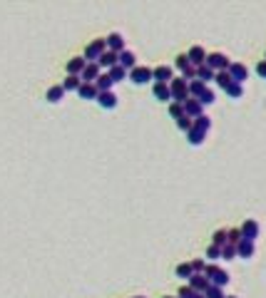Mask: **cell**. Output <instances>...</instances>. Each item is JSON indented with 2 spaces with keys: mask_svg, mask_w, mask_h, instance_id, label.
Returning a JSON list of instances; mask_svg holds the SVG:
<instances>
[{
  "mask_svg": "<svg viewBox=\"0 0 266 298\" xmlns=\"http://www.w3.org/2000/svg\"><path fill=\"white\" fill-rule=\"evenodd\" d=\"M105 42H107V50H112V52H124V37L120 35V33H112V35H107L105 37Z\"/></svg>",
  "mask_w": 266,
  "mask_h": 298,
  "instance_id": "11",
  "label": "cell"
},
{
  "mask_svg": "<svg viewBox=\"0 0 266 298\" xmlns=\"http://www.w3.org/2000/svg\"><path fill=\"white\" fill-rule=\"evenodd\" d=\"M177 127H179V130H182V132H189V130H192V127H194V119L184 115L182 119H177Z\"/></svg>",
  "mask_w": 266,
  "mask_h": 298,
  "instance_id": "39",
  "label": "cell"
},
{
  "mask_svg": "<svg viewBox=\"0 0 266 298\" xmlns=\"http://www.w3.org/2000/svg\"><path fill=\"white\" fill-rule=\"evenodd\" d=\"M254 251H256L254 241H247V239H241V241H239V246H236L239 259H251V256H254Z\"/></svg>",
  "mask_w": 266,
  "mask_h": 298,
  "instance_id": "20",
  "label": "cell"
},
{
  "mask_svg": "<svg viewBox=\"0 0 266 298\" xmlns=\"http://www.w3.org/2000/svg\"><path fill=\"white\" fill-rule=\"evenodd\" d=\"M132 298H144V296H132Z\"/></svg>",
  "mask_w": 266,
  "mask_h": 298,
  "instance_id": "45",
  "label": "cell"
},
{
  "mask_svg": "<svg viewBox=\"0 0 266 298\" xmlns=\"http://www.w3.org/2000/svg\"><path fill=\"white\" fill-rule=\"evenodd\" d=\"M77 95H80L82 99H95V102H97V97H100V92H97V87H95V82H82L80 90H77Z\"/></svg>",
  "mask_w": 266,
  "mask_h": 298,
  "instance_id": "15",
  "label": "cell"
},
{
  "mask_svg": "<svg viewBox=\"0 0 266 298\" xmlns=\"http://www.w3.org/2000/svg\"><path fill=\"white\" fill-rule=\"evenodd\" d=\"M117 95L115 92H100V97H97V102H100V107H105V110H115L117 107Z\"/></svg>",
  "mask_w": 266,
  "mask_h": 298,
  "instance_id": "19",
  "label": "cell"
},
{
  "mask_svg": "<svg viewBox=\"0 0 266 298\" xmlns=\"http://www.w3.org/2000/svg\"><path fill=\"white\" fill-rule=\"evenodd\" d=\"M207 90V84L202 82V80H192L189 82V97H194V99H199L202 97V92Z\"/></svg>",
  "mask_w": 266,
  "mask_h": 298,
  "instance_id": "25",
  "label": "cell"
},
{
  "mask_svg": "<svg viewBox=\"0 0 266 298\" xmlns=\"http://www.w3.org/2000/svg\"><path fill=\"white\" fill-rule=\"evenodd\" d=\"M100 75H102V72H100V65H97V62H87V67L82 70L80 80H82V82H97Z\"/></svg>",
  "mask_w": 266,
  "mask_h": 298,
  "instance_id": "13",
  "label": "cell"
},
{
  "mask_svg": "<svg viewBox=\"0 0 266 298\" xmlns=\"http://www.w3.org/2000/svg\"><path fill=\"white\" fill-rule=\"evenodd\" d=\"M214 82H216V84H219V87L224 90V92H227V90H229V84H231L234 80H231L229 70H224V72H216V75H214Z\"/></svg>",
  "mask_w": 266,
  "mask_h": 298,
  "instance_id": "24",
  "label": "cell"
},
{
  "mask_svg": "<svg viewBox=\"0 0 266 298\" xmlns=\"http://www.w3.org/2000/svg\"><path fill=\"white\" fill-rule=\"evenodd\" d=\"M207 67H212L214 72H224L231 67V60L224 52H212V55H207Z\"/></svg>",
  "mask_w": 266,
  "mask_h": 298,
  "instance_id": "3",
  "label": "cell"
},
{
  "mask_svg": "<svg viewBox=\"0 0 266 298\" xmlns=\"http://www.w3.org/2000/svg\"><path fill=\"white\" fill-rule=\"evenodd\" d=\"M227 95H229L231 99H241V97H244V87H241L239 82H231L229 90H227Z\"/></svg>",
  "mask_w": 266,
  "mask_h": 298,
  "instance_id": "33",
  "label": "cell"
},
{
  "mask_svg": "<svg viewBox=\"0 0 266 298\" xmlns=\"http://www.w3.org/2000/svg\"><path fill=\"white\" fill-rule=\"evenodd\" d=\"M204 296H207V298H227V296H224V291H221L219 286H209Z\"/></svg>",
  "mask_w": 266,
  "mask_h": 298,
  "instance_id": "40",
  "label": "cell"
},
{
  "mask_svg": "<svg viewBox=\"0 0 266 298\" xmlns=\"http://www.w3.org/2000/svg\"><path fill=\"white\" fill-rule=\"evenodd\" d=\"M85 67H87V60H85V57H72V60H68V75H72V77H80Z\"/></svg>",
  "mask_w": 266,
  "mask_h": 298,
  "instance_id": "16",
  "label": "cell"
},
{
  "mask_svg": "<svg viewBox=\"0 0 266 298\" xmlns=\"http://www.w3.org/2000/svg\"><path fill=\"white\" fill-rule=\"evenodd\" d=\"M174 65H177V70L182 72V77L187 80V82H192V80H196V67L189 62V57L187 55H177V60H174Z\"/></svg>",
  "mask_w": 266,
  "mask_h": 298,
  "instance_id": "4",
  "label": "cell"
},
{
  "mask_svg": "<svg viewBox=\"0 0 266 298\" xmlns=\"http://www.w3.org/2000/svg\"><path fill=\"white\" fill-rule=\"evenodd\" d=\"M264 60H266V55H264Z\"/></svg>",
  "mask_w": 266,
  "mask_h": 298,
  "instance_id": "47",
  "label": "cell"
},
{
  "mask_svg": "<svg viewBox=\"0 0 266 298\" xmlns=\"http://www.w3.org/2000/svg\"><path fill=\"white\" fill-rule=\"evenodd\" d=\"M162 298H179V296H162Z\"/></svg>",
  "mask_w": 266,
  "mask_h": 298,
  "instance_id": "44",
  "label": "cell"
},
{
  "mask_svg": "<svg viewBox=\"0 0 266 298\" xmlns=\"http://www.w3.org/2000/svg\"><path fill=\"white\" fill-rule=\"evenodd\" d=\"M187 137H189V144H192V147H199V144L204 142L207 132H202V130H196V127H192V130L187 132Z\"/></svg>",
  "mask_w": 266,
  "mask_h": 298,
  "instance_id": "27",
  "label": "cell"
},
{
  "mask_svg": "<svg viewBox=\"0 0 266 298\" xmlns=\"http://www.w3.org/2000/svg\"><path fill=\"white\" fill-rule=\"evenodd\" d=\"M169 92H172V102H187L189 99V82L184 77H174L169 82Z\"/></svg>",
  "mask_w": 266,
  "mask_h": 298,
  "instance_id": "1",
  "label": "cell"
},
{
  "mask_svg": "<svg viewBox=\"0 0 266 298\" xmlns=\"http://www.w3.org/2000/svg\"><path fill=\"white\" fill-rule=\"evenodd\" d=\"M65 97V90H62V84H53V87L48 90V95H45V99L50 102V104H57L60 99Z\"/></svg>",
  "mask_w": 266,
  "mask_h": 298,
  "instance_id": "23",
  "label": "cell"
},
{
  "mask_svg": "<svg viewBox=\"0 0 266 298\" xmlns=\"http://www.w3.org/2000/svg\"><path fill=\"white\" fill-rule=\"evenodd\" d=\"M194 127H196V130H202V132H209L212 119H209L207 115H202V117H196V119H194Z\"/></svg>",
  "mask_w": 266,
  "mask_h": 298,
  "instance_id": "34",
  "label": "cell"
},
{
  "mask_svg": "<svg viewBox=\"0 0 266 298\" xmlns=\"http://www.w3.org/2000/svg\"><path fill=\"white\" fill-rule=\"evenodd\" d=\"M192 264V271L194 273H204V268H207V264L202 261V259H194V261H189Z\"/></svg>",
  "mask_w": 266,
  "mask_h": 298,
  "instance_id": "42",
  "label": "cell"
},
{
  "mask_svg": "<svg viewBox=\"0 0 266 298\" xmlns=\"http://www.w3.org/2000/svg\"><path fill=\"white\" fill-rule=\"evenodd\" d=\"M120 67H124V70H135V67H137V60H135V52H129V50H124V52H120Z\"/></svg>",
  "mask_w": 266,
  "mask_h": 298,
  "instance_id": "22",
  "label": "cell"
},
{
  "mask_svg": "<svg viewBox=\"0 0 266 298\" xmlns=\"http://www.w3.org/2000/svg\"><path fill=\"white\" fill-rule=\"evenodd\" d=\"M236 256H239V253H236V246L234 244H224V246H221V259H224V261H231Z\"/></svg>",
  "mask_w": 266,
  "mask_h": 298,
  "instance_id": "30",
  "label": "cell"
},
{
  "mask_svg": "<svg viewBox=\"0 0 266 298\" xmlns=\"http://www.w3.org/2000/svg\"><path fill=\"white\" fill-rule=\"evenodd\" d=\"M179 298H207V296H204V293L192 291L189 286H182V288H179Z\"/></svg>",
  "mask_w": 266,
  "mask_h": 298,
  "instance_id": "38",
  "label": "cell"
},
{
  "mask_svg": "<svg viewBox=\"0 0 266 298\" xmlns=\"http://www.w3.org/2000/svg\"><path fill=\"white\" fill-rule=\"evenodd\" d=\"M152 92L160 102H172V92H169V84H162V82H154L152 84Z\"/></svg>",
  "mask_w": 266,
  "mask_h": 298,
  "instance_id": "18",
  "label": "cell"
},
{
  "mask_svg": "<svg viewBox=\"0 0 266 298\" xmlns=\"http://www.w3.org/2000/svg\"><path fill=\"white\" fill-rule=\"evenodd\" d=\"M229 75H231V80L234 82H244L249 77V70H247V65H241V62H231V67H229Z\"/></svg>",
  "mask_w": 266,
  "mask_h": 298,
  "instance_id": "14",
  "label": "cell"
},
{
  "mask_svg": "<svg viewBox=\"0 0 266 298\" xmlns=\"http://www.w3.org/2000/svg\"><path fill=\"white\" fill-rule=\"evenodd\" d=\"M239 241H241V229H229L227 231V244L239 246Z\"/></svg>",
  "mask_w": 266,
  "mask_h": 298,
  "instance_id": "37",
  "label": "cell"
},
{
  "mask_svg": "<svg viewBox=\"0 0 266 298\" xmlns=\"http://www.w3.org/2000/svg\"><path fill=\"white\" fill-rule=\"evenodd\" d=\"M97 65H102V67H107V70H112L115 65H120V55L112 52V50H105L102 57L97 60Z\"/></svg>",
  "mask_w": 266,
  "mask_h": 298,
  "instance_id": "17",
  "label": "cell"
},
{
  "mask_svg": "<svg viewBox=\"0 0 266 298\" xmlns=\"http://www.w3.org/2000/svg\"><path fill=\"white\" fill-rule=\"evenodd\" d=\"M209 286H212V283H209V279H207L204 273H194L192 279H189V288L196 291V293H207Z\"/></svg>",
  "mask_w": 266,
  "mask_h": 298,
  "instance_id": "10",
  "label": "cell"
},
{
  "mask_svg": "<svg viewBox=\"0 0 266 298\" xmlns=\"http://www.w3.org/2000/svg\"><path fill=\"white\" fill-rule=\"evenodd\" d=\"M241 239H247V241L259 239V224H256V219H247L241 224Z\"/></svg>",
  "mask_w": 266,
  "mask_h": 298,
  "instance_id": "8",
  "label": "cell"
},
{
  "mask_svg": "<svg viewBox=\"0 0 266 298\" xmlns=\"http://www.w3.org/2000/svg\"><path fill=\"white\" fill-rule=\"evenodd\" d=\"M135 84H149L152 80H154V72H152V67H144V65H137L135 70H129V75H127Z\"/></svg>",
  "mask_w": 266,
  "mask_h": 298,
  "instance_id": "5",
  "label": "cell"
},
{
  "mask_svg": "<svg viewBox=\"0 0 266 298\" xmlns=\"http://www.w3.org/2000/svg\"><path fill=\"white\" fill-rule=\"evenodd\" d=\"M184 115H187V117H192V119L202 117V115H204V104L199 102V99H194V97H189V99L184 102Z\"/></svg>",
  "mask_w": 266,
  "mask_h": 298,
  "instance_id": "7",
  "label": "cell"
},
{
  "mask_svg": "<svg viewBox=\"0 0 266 298\" xmlns=\"http://www.w3.org/2000/svg\"><path fill=\"white\" fill-rule=\"evenodd\" d=\"M227 231H229V229H219V231H214L212 244H214V246H219V248L224 246V244H227Z\"/></svg>",
  "mask_w": 266,
  "mask_h": 298,
  "instance_id": "32",
  "label": "cell"
},
{
  "mask_svg": "<svg viewBox=\"0 0 266 298\" xmlns=\"http://www.w3.org/2000/svg\"><path fill=\"white\" fill-rule=\"evenodd\" d=\"M214 75H216V72H214L212 67H207V65L196 67V80H202L204 84H207V82H212V80H214Z\"/></svg>",
  "mask_w": 266,
  "mask_h": 298,
  "instance_id": "28",
  "label": "cell"
},
{
  "mask_svg": "<svg viewBox=\"0 0 266 298\" xmlns=\"http://www.w3.org/2000/svg\"><path fill=\"white\" fill-rule=\"evenodd\" d=\"M256 75L266 80V60H261V62H259V65H256Z\"/></svg>",
  "mask_w": 266,
  "mask_h": 298,
  "instance_id": "43",
  "label": "cell"
},
{
  "mask_svg": "<svg viewBox=\"0 0 266 298\" xmlns=\"http://www.w3.org/2000/svg\"><path fill=\"white\" fill-rule=\"evenodd\" d=\"M152 72H154V82L169 84V82L174 80V72H172V67H169V65H160V67H154Z\"/></svg>",
  "mask_w": 266,
  "mask_h": 298,
  "instance_id": "12",
  "label": "cell"
},
{
  "mask_svg": "<svg viewBox=\"0 0 266 298\" xmlns=\"http://www.w3.org/2000/svg\"><path fill=\"white\" fill-rule=\"evenodd\" d=\"M80 84H82V80H80V77L68 75V77H65V82H62V90H65V92H77V90H80Z\"/></svg>",
  "mask_w": 266,
  "mask_h": 298,
  "instance_id": "26",
  "label": "cell"
},
{
  "mask_svg": "<svg viewBox=\"0 0 266 298\" xmlns=\"http://www.w3.org/2000/svg\"><path fill=\"white\" fill-rule=\"evenodd\" d=\"M204 276L209 279V283H212V286H219V288H224V286L229 283V273H227L224 268H219L216 264H207Z\"/></svg>",
  "mask_w": 266,
  "mask_h": 298,
  "instance_id": "2",
  "label": "cell"
},
{
  "mask_svg": "<svg viewBox=\"0 0 266 298\" xmlns=\"http://www.w3.org/2000/svg\"><path fill=\"white\" fill-rule=\"evenodd\" d=\"M187 57H189V62H192L194 67L207 65V50H204V48H199V45H194V48L187 52Z\"/></svg>",
  "mask_w": 266,
  "mask_h": 298,
  "instance_id": "9",
  "label": "cell"
},
{
  "mask_svg": "<svg viewBox=\"0 0 266 298\" xmlns=\"http://www.w3.org/2000/svg\"><path fill=\"white\" fill-rule=\"evenodd\" d=\"M127 75H129V72H127L124 67H120V65H115L112 70H109V77L115 80V84H117V82H122V80H127Z\"/></svg>",
  "mask_w": 266,
  "mask_h": 298,
  "instance_id": "31",
  "label": "cell"
},
{
  "mask_svg": "<svg viewBox=\"0 0 266 298\" xmlns=\"http://www.w3.org/2000/svg\"><path fill=\"white\" fill-rule=\"evenodd\" d=\"M214 99H216V92H214L212 87H207V90L202 92V97H199V102H202L204 107H207V104H214Z\"/></svg>",
  "mask_w": 266,
  "mask_h": 298,
  "instance_id": "36",
  "label": "cell"
},
{
  "mask_svg": "<svg viewBox=\"0 0 266 298\" xmlns=\"http://www.w3.org/2000/svg\"><path fill=\"white\" fill-rule=\"evenodd\" d=\"M207 259H209V261H216V259H221V248L212 244V246L207 248Z\"/></svg>",
  "mask_w": 266,
  "mask_h": 298,
  "instance_id": "41",
  "label": "cell"
},
{
  "mask_svg": "<svg viewBox=\"0 0 266 298\" xmlns=\"http://www.w3.org/2000/svg\"><path fill=\"white\" fill-rule=\"evenodd\" d=\"M112 84H115V80L109 77V72H102L95 82V87H97V92H112Z\"/></svg>",
  "mask_w": 266,
  "mask_h": 298,
  "instance_id": "21",
  "label": "cell"
},
{
  "mask_svg": "<svg viewBox=\"0 0 266 298\" xmlns=\"http://www.w3.org/2000/svg\"><path fill=\"white\" fill-rule=\"evenodd\" d=\"M227 298H236V296H227Z\"/></svg>",
  "mask_w": 266,
  "mask_h": 298,
  "instance_id": "46",
  "label": "cell"
},
{
  "mask_svg": "<svg viewBox=\"0 0 266 298\" xmlns=\"http://www.w3.org/2000/svg\"><path fill=\"white\" fill-rule=\"evenodd\" d=\"M169 117L172 119H182L184 117V104L182 102H169Z\"/></svg>",
  "mask_w": 266,
  "mask_h": 298,
  "instance_id": "29",
  "label": "cell"
},
{
  "mask_svg": "<svg viewBox=\"0 0 266 298\" xmlns=\"http://www.w3.org/2000/svg\"><path fill=\"white\" fill-rule=\"evenodd\" d=\"M177 276H179V279H192V276H194L192 264H179V266H177Z\"/></svg>",
  "mask_w": 266,
  "mask_h": 298,
  "instance_id": "35",
  "label": "cell"
},
{
  "mask_svg": "<svg viewBox=\"0 0 266 298\" xmlns=\"http://www.w3.org/2000/svg\"><path fill=\"white\" fill-rule=\"evenodd\" d=\"M107 50V42L105 40H92L90 45L85 48V60H90V62H97L102 57V52Z\"/></svg>",
  "mask_w": 266,
  "mask_h": 298,
  "instance_id": "6",
  "label": "cell"
}]
</instances>
